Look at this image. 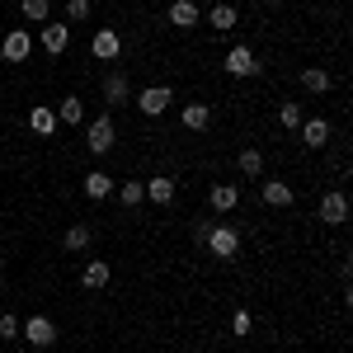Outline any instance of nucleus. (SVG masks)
Wrapping results in <instances>:
<instances>
[{
	"label": "nucleus",
	"mask_w": 353,
	"mask_h": 353,
	"mask_svg": "<svg viewBox=\"0 0 353 353\" xmlns=\"http://www.w3.org/2000/svg\"><path fill=\"white\" fill-rule=\"evenodd\" d=\"M85 198H94V203H104V198H109L113 189H118V184H113V174L109 170H90V174H85Z\"/></svg>",
	"instance_id": "13"
},
{
	"label": "nucleus",
	"mask_w": 353,
	"mask_h": 353,
	"mask_svg": "<svg viewBox=\"0 0 353 353\" xmlns=\"http://www.w3.org/2000/svg\"><path fill=\"white\" fill-rule=\"evenodd\" d=\"M301 118H306V113H301V104H288V99L278 104V123H283L288 132H292V128H301Z\"/></svg>",
	"instance_id": "27"
},
{
	"label": "nucleus",
	"mask_w": 353,
	"mask_h": 353,
	"mask_svg": "<svg viewBox=\"0 0 353 353\" xmlns=\"http://www.w3.org/2000/svg\"><path fill=\"white\" fill-rule=\"evenodd\" d=\"M330 85H334V76H330L325 66H306L301 71V90L306 94H330Z\"/></svg>",
	"instance_id": "19"
},
{
	"label": "nucleus",
	"mask_w": 353,
	"mask_h": 353,
	"mask_svg": "<svg viewBox=\"0 0 353 353\" xmlns=\"http://www.w3.org/2000/svg\"><path fill=\"white\" fill-rule=\"evenodd\" d=\"M28 128L38 137H52L57 132V113L48 109V104H38V109H28Z\"/></svg>",
	"instance_id": "23"
},
{
	"label": "nucleus",
	"mask_w": 353,
	"mask_h": 353,
	"mask_svg": "<svg viewBox=\"0 0 353 353\" xmlns=\"http://www.w3.org/2000/svg\"><path fill=\"white\" fill-rule=\"evenodd\" d=\"M90 57H94V61H118V57H123V33H118V28H94Z\"/></svg>",
	"instance_id": "6"
},
{
	"label": "nucleus",
	"mask_w": 353,
	"mask_h": 353,
	"mask_svg": "<svg viewBox=\"0 0 353 353\" xmlns=\"http://www.w3.org/2000/svg\"><path fill=\"white\" fill-rule=\"evenodd\" d=\"M0 57H5L10 66H24L28 57H33V33H28V28H10V33L0 38Z\"/></svg>",
	"instance_id": "5"
},
{
	"label": "nucleus",
	"mask_w": 353,
	"mask_h": 353,
	"mask_svg": "<svg viewBox=\"0 0 353 353\" xmlns=\"http://www.w3.org/2000/svg\"><path fill=\"white\" fill-rule=\"evenodd\" d=\"M141 184H146V198H151L156 208H170V203H174V179H170V174H156V179H141Z\"/></svg>",
	"instance_id": "18"
},
{
	"label": "nucleus",
	"mask_w": 353,
	"mask_h": 353,
	"mask_svg": "<svg viewBox=\"0 0 353 353\" xmlns=\"http://www.w3.org/2000/svg\"><path fill=\"white\" fill-rule=\"evenodd\" d=\"M203 245L212 250V259H221V264L241 259V231H236V226H208Z\"/></svg>",
	"instance_id": "2"
},
{
	"label": "nucleus",
	"mask_w": 353,
	"mask_h": 353,
	"mask_svg": "<svg viewBox=\"0 0 353 353\" xmlns=\"http://www.w3.org/2000/svg\"><path fill=\"white\" fill-rule=\"evenodd\" d=\"M259 198H264L269 208H292V198H297V193H292L288 179H264V184H259Z\"/></svg>",
	"instance_id": "12"
},
{
	"label": "nucleus",
	"mask_w": 353,
	"mask_h": 353,
	"mask_svg": "<svg viewBox=\"0 0 353 353\" xmlns=\"http://www.w3.org/2000/svg\"><path fill=\"white\" fill-rule=\"evenodd\" d=\"M90 241H94V231H90L85 221H76V226H66V236H61V250H66V254H81V250H90Z\"/></svg>",
	"instance_id": "21"
},
{
	"label": "nucleus",
	"mask_w": 353,
	"mask_h": 353,
	"mask_svg": "<svg viewBox=\"0 0 353 353\" xmlns=\"http://www.w3.org/2000/svg\"><path fill=\"white\" fill-rule=\"evenodd\" d=\"M113 193H118L123 208H141V203H146V184H141V179H123Z\"/></svg>",
	"instance_id": "24"
},
{
	"label": "nucleus",
	"mask_w": 353,
	"mask_h": 353,
	"mask_svg": "<svg viewBox=\"0 0 353 353\" xmlns=\"http://www.w3.org/2000/svg\"><path fill=\"white\" fill-rule=\"evenodd\" d=\"M170 24L174 28H198L203 24V10H198L193 0H174V5H170Z\"/></svg>",
	"instance_id": "17"
},
{
	"label": "nucleus",
	"mask_w": 353,
	"mask_h": 353,
	"mask_svg": "<svg viewBox=\"0 0 353 353\" xmlns=\"http://www.w3.org/2000/svg\"><path fill=\"white\" fill-rule=\"evenodd\" d=\"M113 146H118V128H113V118H109V113L90 118V123H85V151H90V156H109Z\"/></svg>",
	"instance_id": "1"
},
{
	"label": "nucleus",
	"mask_w": 353,
	"mask_h": 353,
	"mask_svg": "<svg viewBox=\"0 0 353 353\" xmlns=\"http://www.w3.org/2000/svg\"><path fill=\"white\" fill-rule=\"evenodd\" d=\"M38 43H43V52L48 57H61L71 48V24H61V19H48V24L38 28Z\"/></svg>",
	"instance_id": "7"
},
{
	"label": "nucleus",
	"mask_w": 353,
	"mask_h": 353,
	"mask_svg": "<svg viewBox=\"0 0 353 353\" xmlns=\"http://www.w3.org/2000/svg\"><path fill=\"white\" fill-rule=\"evenodd\" d=\"M179 118H184L189 132H208V128H212V104H184Z\"/></svg>",
	"instance_id": "20"
},
{
	"label": "nucleus",
	"mask_w": 353,
	"mask_h": 353,
	"mask_svg": "<svg viewBox=\"0 0 353 353\" xmlns=\"http://www.w3.org/2000/svg\"><path fill=\"white\" fill-rule=\"evenodd\" d=\"M66 19L71 24H85L90 19V0H66Z\"/></svg>",
	"instance_id": "28"
},
{
	"label": "nucleus",
	"mask_w": 353,
	"mask_h": 353,
	"mask_svg": "<svg viewBox=\"0 0 353 353\" xmlns=\"http://www.w3.org/2000/svg\"><path fill=\"white\" fill-rule=\"evenodd\" d=\"M325 141H330V123H325V118H301V146L321 151Z\"/></svg>",
	"instance_id": "16"
},
{
	"label": "nucleus",
	"mask_w": 353,
	"mask_h": 353,
	"mask_svg": "<svg viewBox=\"0 0 353 353\" xmlns=\"http://www.w3.org/2000/svg\"><path fill=\"white\" fill-rule=\"evenodd\" d=\"M52 113H57V123H66V128H85V99L81 94H66Z\"/></svg>",
	"instance_id": "15"
},
{
	"label": "nucleus",
	"mask_w": 353,
	"mask_h": 353,
	"mask_svg": "<svg viewBox=\"0 0 353 353\" xmlns=\"http://www.w3.org/2000/svg\"><path fill=\"white\" fill-rule=\"evenodd\" d=\"M208 24L217 28V33H226V28L241 24V10H236V5H212V10H208Z\"/></svg>",
	"instance_id": "22"
},
{
	"label": "nucleus",
	"mask_w": 353,
	"mask_h": 353,
	"mask_svg": "<svg viewBox=\"0 0 353 353\" xmlns=\"http://www.w3.org/2000/svg\"><path fill=\"white\" fill-rule=\"evenodd\" d=\"M104 104H113V109H118V104H132V81H128V71L113 66L109 76H104Z\"/></svg>",
	"instance_id": "10"
},
{
	"label": "nucleus",
	"mask_w": 353,
	"mask_h": 353,
	"mask_svg": "<svg viewBox=\"0 0 353 353\" xmlns=\"http://www.w3.org/2000/svg\"><path fill=\"white\" fill-rule=\"evenodd\" d=\"M321 221L325 226H344L349 221V193H339V189L321 193Z\"/></svg>",
	"instance_id": "9"
},
{
	"label": "nucleus",
	"mask_w": 353,
	"mask_h": 353,
	"mask_svg": "<svg viewBox=\"0 0 353 353\" xmlns=\"http://www.w3.org/2000/svg\"><path fill=\"white\" fill-rule=\"evenodd\" d=\"M19 10H24L28 24H48V14H52V0H19Z\"/></svg>",
	"instance_id": "26"
},
{
	"label": "nucleus",
	"mask_w": 353,
	"mask_h": 353,
	"mask_svg": "<svg viewBox=\"0 0 353 353\" xmlns=\"http://www.w3.org/2000/svg\"><path fill=\"white\" fill-rule=\"evenodd\" d=\"M208 203H212V212H236L241 208V189L236 184H212L208 189Z\"/></svg>",
	"instance_id": "14"
},
{
	"label": "nucleus",
	"mask_w": 353,
	"mask_h": 353,
	"mask_svg": "<svg viewBox=\"0 0 353 353\" xmlns=\"http://www.w3.org/2000/svg\"><path fill=\"white\" fill-rule=\"evenodd\" d=\"M109 278H113L109 259H90L85 273H81V288H85V292H104V288H109Z\"/></svg>",
	"instance_id": "11"
},
{
	"label": "nucleus",
	"mask_w": 353,
	"mask_h": 353,
	"mask_svg": "<svg viewBox=\"0 0 353 353\" xmlns=\"http://www.w3.org/2000/svg\"><path fill=\"white\" fill-rule=\"evenodd\" d=\"M0 339H19V316H0Z\"/></svg>",
	"instance_id": "30"
},
{
	"label": "nucleus",
	"mask_w": 353,
	"mask_h": 353,
	"mask_svg": "<svg viewBox=\"0 0 353 353\" xmlns=\"http://www.w3.org/2000/svg\"><path fill=\"white\" fill-rule=\"evenodd\" d=\"M170 104H174V90L170 85H146V90H137V99H132V109L146 113V118H161Z\"/></svg>",
	"instance_id": "3"
},
{
	"label": "nucleus",
	"mask_w": 353,
	"mask_h": 353,
	"mask_svg": "<svg viewBox=\"0 0 353 353\" xmlns=\"http://www.w3.org/2000/svg\"><path fill=\"white\" fill-rule=\"evenodd\" d=\"M241 174H250V179H259V174H264V151H259V146H245L241 151Z\"/></svg>",
	"instance_id": "25"
},
{
	"label": "nucleus",
	"mask_w": 353,
	"mask_h": 353,
	"mask_svg": "<svg viewBox=\"0 0 353 353\" xmlns=\"http://www.w3.org/2000/svg\"><path fill=\"white\" fill-rule=\"evenodd\" d=\"M250 330H254V321H250V311H236V316H231V334H250Z\"/></svg>",
	"instance_id": "29"
},
{
	"label": "nucleus",
	"mask_w": 353,
	"mask_h": 353,
	"mask_svg": "<svg viewBox=\"0 0 353 353\" xmlns=\"http://www.w3.org/2000/svg\"><path fill=\"white\" fill-rule=\"evenodd\" d=\"M226 76H236V81H250V76H259V61H254V52H250L245 43H236V48L226 52Z\"/></svg>",
	"instance_id": "8"
},
{
	"label": "nucleus",
	"mask_w": 353,
	"mask_h": 353,
	"mask_svg": "<svg viewBox=\"0 0 353 353\" xmlns=\"http://www.w3.org/2000/svg\"><path fill=\"white\" fill-rule=\"evenodd\" d=\"M19 334H24V339L33 344V349H52V344H57V325H52V316H43V311L24 316Z\"/></svg>",
	"instance_id": "4"
}]
</instances>
